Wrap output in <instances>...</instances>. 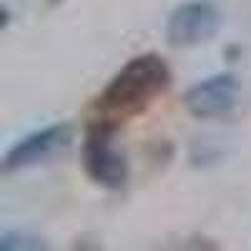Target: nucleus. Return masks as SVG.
<instances>
[{"instance_id":"obj_1","label":"nucleus","mask_w":251,"mask_h":251,"mask_svg":"<svg viewBox=\"0 0 251 251\" xmlns=\"http://www.w3.org/2000/svg\"><path fill=\"white\" fill-rule=\"evenodd\" d=\"M171 86V71L163 58L146 53L131 58L108 80V86L96 98V111L100 121L123 123L143 113L156 98H161Z\"/></svg>"},{"instance_id":"obj_2","label":"nucleus","mask_w":251,"mask_h":251,"mask_svg":"<svg viewBox=\"0 0 251 251\" xmlns=\"http://www.w3.org/2000/svg\"><path fill=\"white\" fill-rule=\"evenodd\" d=\"M118 126L96 118L83 138V169L93 183L118 191L128 181V161L116 141Z\"/></svg>"},{"instance_id":"obj_3","label":"nucleus","mask_w":251,"mask_h":251,"mask_svg":"<svg viewBox=\"0 0 251 251\" xmlns=\"http://www.w3.org/2000/svg\"><path fill=\"white\" fill-rule=\"evenodd\" d=\"M221 28V13L211 0H188L166 20V38L171 46H199L211 40Z\"/></svg>"},{"instance_id":"obj_4","label":"nucleus","mask_w":251,"mask_h":251,"mask_svg":"<svg viewBox=\"0 0 251 251\" xmlns=\"http://www.w3.org/2000/svg\"><path fill=\"white\" fill-rule=\"evenodd\" d=\"M71 141H73V128L68 123H53V126H46V128H38L28 133L25 138H20L5 153L3 169L20 171V169H30V166L48 163L50 158L68 151Z\"/></svg>"},{"instance_id":"obj_5","label":"nucleus","mask_w":251,"mask_h":251,"mask_svg":"<svg viewBox=\"0 0 251 251\" xmlns=\"http://www.w3.org/2000/svg\"><path fill=\"white\" fill-rule=\"evenodd\" d=\"M239 103V78L234 73H214L194 83L183 96L186 111L196 118H221Z\"/></svg>"}]
</instances>
